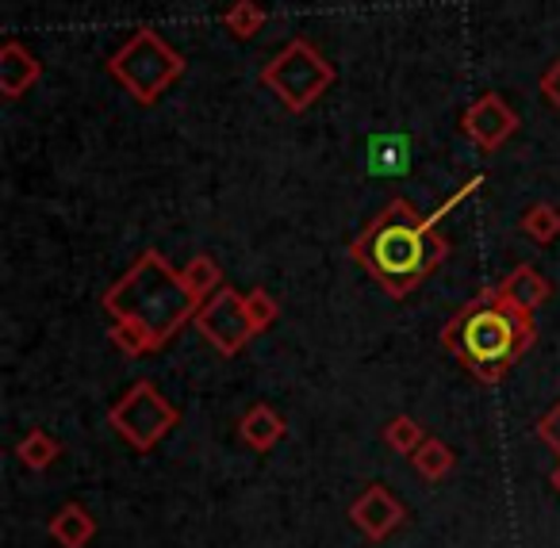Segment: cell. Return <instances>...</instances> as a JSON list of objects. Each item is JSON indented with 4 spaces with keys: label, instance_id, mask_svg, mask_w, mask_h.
Here are the masks:
<instances>
[{
    "label": "cell",
    "instance_id": "7c38bea8",
    "mask_svg": "<svg viewBox=\"0 0 560 548\" xmlns=\"http://www.w3.org/2000/svg\"><path fill=\"white\" fill-rule=\"evenodd\" d=\"M499 292L506 295V300H514L518 307H526V311H534V307H541L545 300H549V280L541 277V272L534 269V265H518V269L511 272V277L499 284Z\"/></svg>",
    "mask_w": 560,
    "mask_h": 548
},
{
    "label": "cell",
    "instance_id": "6da1fadb",
    "mask_svg": "<svg viewBox=\"0 0 560 548\" xmlns=\"http://www.w3.org/2000/svg\"><path fill=\"white\" fill-rule=\"evenodd\" d=\"M483 185V177H472L460 193H453L450 200L442 203L430 215H419L411 208V200L396 196L373 223L361 231V238L353 242V261L376 280L388 295H407L445 261L450 254V242L438 234V223L442 215H450L460 200L476 193Z\"/></svg>",
    "mask_w": 560,
    "mask_h": 548
},
{
    "label": "cell",
    "instance_id": "d6986e66",
    "mask_svg": "<svg viewBox=\"0 0 560 548\" xmlns=\"http://www.w3.org/2000/svg\"><path fill=\"white\" fill-rule=\"evenodd\" d=\"M384 438H388V445L399 448V453H411V448H419L422 441H427V438H422V430L411 422V418H396V422H392L388 430H384Z\"/></svg>",
    "mask_w": 560,
    "mask_h": 548
},
{
    "label": "cell",
    "instance_id": "2e32d148",
    "mask_svg": "<svg viewBox=\"0 0 560 548\" xmlns=\"http://www.w3.org/2000/svg\"><path fill=\"white\" fill-rule=\"evenodd\" d=\"M50 529H55V537L62 540L66 548H81L89 537H93V522L81 514V506H66L62 514L55 517V525H50Z\"/></svg>",
    "mask_w": 560,
    "mask_h": 548
},
{
    "label": "cell",
    "instance_id": "5bb4252c",
    "mask_svg": "<svg viewBox=\"0 0 560 548\" xmlns=\"http://www.w3.org/2000/svg\"><path fill=\"white\" fill-rule=\"evenodd\" d=\"M280 433H284V422H280V415H272L265 403H257V407L242 418V438H246L254 448H269Z\"/></svg>",
    "mask_w": 560,
    "mask_h": 548
},
{
    "label": "cell",
    "instance_id": "9c48e42d",
    "mask_svg": "<svg viewBox=\"0 0 560 548\" xmlns=\"http://www.w3.org/2000/svg\"><path fill=\"white\" fill-rule=\"evenodd\" d=\"M43 62L24 47V43L9 39L0 47V93L4 101H20L32 85H39Z\"/></svg>",
    "mask_w": 560,
    "mask_h": 548
},
{
    "label": "cell",
    "instance_id": "603a6c76",
    "mask_svg": "<svg viewBox=\"0 0 560 548\" xmlns=\"http://www.w3.org/2000/svg\"><path fill=\"white\" fill-rule=\"evenodd\" d=\"M537 433H541L545 445H552L560 453V407H552L549 415L541 418V425H537Z\"/></svg>",
    "mask_w": 560,
    "mask_h": 548
},
{
    "label": "cell",
    "instance_id": "7a4b0ae2",
    "mask_svg": "<svg viewBox=\"0 0 560 548\" xmlns=\"http://www.w3.org/2000/svg\"><path fill=\"white\" fill-rule=\"evenodd\" d=\"M104 307L116 318V330H112L116 346L139 357L150 349H162L196 315L200 300L192 295L188 280L165 265L162 254L147 249L131 265V272L104 292Z\"/></svg>",
    "mask_w": 560,
    "mask_h": 548
},
{
    "label": "cell",
    "instance_id": "4fadbf2b",
    "mask_svg": "<svg viewBox=\"0 0 560 548\" xmlns=\"http://www.w3.org/2000/svg\"><path fill=\"white\" fill-rule=\"evenodd\" d=\"M265 20H269V12H265L257 0H234L231 9L223 12V27L234 39H254L265 27Z\"/></svg>",
    "mask_w": 560,
    "mask_h": 548
},
{
    "label": "cell",
    "instance_id": "52a82bcc",
    "mask_svg": "<svg viewBox=\"0 0 560 548\" xmlns=\"http://www.w3.org/2000/svg\"><path fill=\"white\" fill-rule=\"evenodd\" d=\"M196 326H200L203 338H208L211 346L226 357L238 353V349L257 334L246 300H242L234 288H219V292H211L208 300L196 307Z\"/></svg>",
    "mask_w": 560,
    "mask_h": 548
},
{
    "label": "cell",
    "instance_id": "8992f818",
    "mask_svg": "<svg viewBox=\"0 0 560 548\" xmlns=\"http://www.w3.org/2000/svg\"><path fill=\"white\" fill-rule=\"evenodd\" d=\"M108 418H112V425L131 441V445L150 448L173 422H177V410L162 399V392H158L154 384L142 380V384H135L131 392L112 407Z\"/></svg>",
    "mask_w": 560,
    "mask_h": 548
},
{
    "label": "cell",
    "instance_id": "8fae6325",
    "mask_svg": "<svg viewBox=\"0 0 560 548\" xmlns=\"http://www.w3.org/2000/svg\"><path fill=\"white\" fill-rule=\"evenodd\" d=\"M399 517H404V506H396L388 487H369L365 499L353 506V522H358L369 537H384L392 525H399Z\"/></svg>",
    "mask_w": 560,
    "mask_h": 548
},
{
    "label": "cell",
    "instance_id": "cb8c5ba5",
    "mask_svg": "<svg viewBox=\"0 0 560 548\" xmlns=\"http://www.w3.org/2000/svg\"><path fill=\"white\" fill-rule=\"evenodd\" d=\"M552 487H557V491H560V468L552 471Z\"/></svg>",
    "mask_w": 560,
    "mask_h": 548
},
{
    "label": "cell",
    "instance_id": "e0dca14e",
    "mask_svg": "<svg viewBox=\"0 0 560 548\" xmlns=\"http://www.w3.org/2000/svg\"><path fill=\"white\" fill-rule=\"evenodd\" d=\"M185 280L188 288H192L196 300H208L211 292H219V280H223V272H219V265L211 261V257H192V265L185 269Z\"/></svg>",
    "mask_w": 560,
    "mask_h": 548
},
{
    "label": "cell",
    "instance_id": "9a60e30c",
    "mask_svg": "<svg viewBox=\"0 0 560 548\" xmlns=\"http://www.w3.org/2000/svg\"><path fill=\"white\" fill-rule=\"evenodd\" d=\"M518 231L526 234V238L549 246V242L560 234V211L552 208V203H534V208H529L526 215L518 219Z\"/></svg>",
    "mask_w": 560,
    "mask_h": 548
},
{
    "label": "cell",
    "instance_id": "ac0fdd59",
    "mask_svg": "<svg viewBox=\"0 0 560 548\" xmlns=\"http://www.w3.org/2000/svg\"><path fill=\"white\" fill-rule=\"evenodd\" d=\"M415 468L422 471V476H430V479H438V476H445V471L453 468V453L442 445V441H422L419 448H415Z\"/></svg>",
    "mask_w": 560,
    "mask_h": 548
},
{
    "label": "cell",
    "instance_id": "7402d4cb",
    "mask_svg": "<svg viewBox=\"0 0 560 548\" xmlns=\"http://www.w3.org/2000/svg\"><path fill=\"white\" fill-rule=\"evenodd\" d=\"M541 96H545V104L560 108V58H557V62L545 66V73H541Z\"/></svg>",
    "mask_w": 560,
    "mask_h": 548
},
{
    "label": "cell",
    "instance_id": "5b68a950",
    "mask_svg": "<svg viewBox=\"0 0 560 548\" xmlns=\"http://www.w3.org/2000/svg\"><path fill=\"white\" fill-rule=\"evenodd\" d=\"M261 85L289 112H307L330 85H335V66L319 55L315 43L292 39L289 47L280 50L261 70Z\"/></svg>",
    "mask_w": 560,
    "mask_h": 548
},
{
    "label": "cell",
    "instance_id": "277c9868",
    "mask_svg": "<svg viewBox=\"0 0 560 548\" xmlns=\"http://www.w3.org/2000/svg\"><path fill=\"white\" fill-rule=\"evenodd\" d=\"M108 73L124 85L135 104H154L177 78H185V58L154 32L139 27L116 55L108 58Z\"/></svg>",
    "mask_w": 560,
    "mask_h": 548
},
{
    "label": "cell",
    "instance_id": "ffe728a7",
    "mask_svg": "<svg viewBox=\"0 0 560 548\" xmlns=\"http://www.w3.org/2000/svg\"><path fill=\"white\" fill-rule=\"evenodd\" d=\"M55 453H58V445L43 430H35L32 438H27L24 445H20V456H24V460L32 464V468H47V464L55 460Z\"/></svg>",
    "mask_w": 560,
    "mask_h": 548
},
{
    "label": "cell",
    "instance_id": "ba28073f",
    "mask_svg": "<svg viewBox=\"0 0 560 548\" xmlns=\"http://www.w3.org/2000/svg\"><path fill=\"white\" fill-rule=\"evenodd\" d=\"M460 131H465L480 150L495 154V150L518 131V116H514L511 104H506L499 93H480L465 108V116H460Z\"/></svg>",
    "mask_w": 560,
    "mask_h": 548
},
{
    "label": "cell",
    "instance_id": "44dd1931",
    "mask_svg": "<svg viewBox=\"0 0 560 548\" xmlns=\"http://www.w3.org/2000/svg\"><path fill=\"white\" fill-rule=\"evenodd\" d=\"M246 307H249V318H254L257 330H265V326L277 318V303H272L269 292H261V288H254V292L246 295Z\"/></svg>",
    "mask_w": 560,
    "mask_h": 548
},
{
    "label": "cell",
    "instance_id": "3957f363",
    "mask_svg": "<svg viewBox=\"0 0 560 548\" xmlns=\"http://www.w3.org/2000/svg\"><path fill=\"white\" fill-rule=\"evenodd\" d=\"M442 341L450 353H457L472 369V376L495 384L534 346V318L526 307L506 300L499 288H483L476 300H468L453 315Z\"/></svg>",
    "mask_w": 560,
    "mask_h": 548
},
{
    "label": "cell",
    "instance_id": "30bf717a",
    "mask_svg": "<svg viewBox=\"0 0 560 548\" xmlns=\"http://www.w3.org/2000/svg\"><path fill=\"white\" fill-rule=\"evenodd\" d=\"M365 165L376 177H404L411 170V139L407 135H373L365 147Z\"/></svg>",
    "mask_w": 560,
    "mask_h": 548
}]
</instances>
